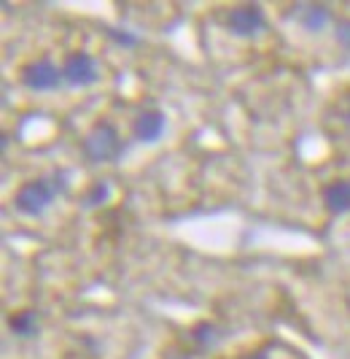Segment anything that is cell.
<instances>
[{"label":"cell","mask_w":350,"mask_h":359,"mask_svg":"<svg viewBox=\"0 0 350 359\" xmlns=\"http://www.w3.org/2000/svg\"><path fill=\"white\" fill-rule=\"evenodd\" d=\"M68 189L70 173L62 170V168H57V170L46 173V176H35V179L24 181L14 192V208H17V214L38 219V216L46 214L62 195H68Z\"/></svg>","instance_id":"1"},{"label":"cell","mask_w":350,"mask_h":359,"mask_svg":"<svg viewBox=\"0 0 350 359\" xmlns=\"http://www.w3.org/2000/svg\"><path fill=\"white\" fill-rule=\"evenodd\" d=\"M81 151L92 165H105V162H119L127 151V144L122 141L119 130L111 122H97L89 127V133L81 141Z\"/></svg>","instance_id":"2"},{"label":"cell","mask_w":350,"mask_h":359,"mask_svg":"<svg viewBox=\"0 0 350 359\" xmlns=\"http://www.w3.org/2000/svg\"><path fill=\"white\" fill-rule=\"evenodd\" d=\"M224 27L227 33H232L234 38H259L267 30V17L264 8L259 3H243L229 8L224 17Z\"/></svg>","instance_id":"3"},{"label":"cell","mask_w":350,"mask_h":359,"mask_svg":"<svg viewBox=\"0 0 350 359\" xmlns=\"http://www.w3.org/2000/svg\"><path fill=\"white\" fill-rule=\"evenodd\" d=\"M22 84L30 92H41V95L43 92H57L59 87H65L62 65H57L49 57L35 60V62L22 68Z\"/></svg>","instance_id":"4"},{"label":"cell","mask_w":350,"mask_h":359,"mask_svg":"<svg viewBox=\"0 0 350 359\" xmlns=\"http://www.w3.org/2000/svg\"><path fill=\"white\" fill-rule=\"evenodd\" d=\"M65 84L73 90H87L100 81V62L89 52H70L62 62Z\"/></svg>","instance_id":"5"},{"label":"cell","mask_w":350,"mask_h":359,"mask_svg":"<svg viewBox=\"0 0 350 359\" xmlns=\"http://www.w3.org/2000/svg\"><path fill=\"white\" fill-rule=\"evenodd\" d=\"M167 130V116L159 108H143L132 119V138L138 144H159Z\"/></svg>","instance_id":"6"},{"label":"cell","mask_w":350,"mask_h":359,"mask_svg":"<svg viewBox=\"0 0 350 359\" xmlns=\"http://www.w3.org/2000/svg\"><path fill=\"white\" fill-rule=\"evenodd\" d=\"M291 17L302 25V30L307 33H323L334 22V11L326 3H297Z\"/></svg>","instance_id":"7"},{"label":"cell","mask_w":350,"mask_h":359,"mask_svg":"<svg viewBox=\"0 0 350 359\" xmlns=\"http://www.w3.org/2000/svg\"><path fill=\"white\" fill-rule=\"evenodd\" d=\"M321 200H323V208L332 216L350 214V179L329 181L321 192Z\"/></svg>","instance_id":"8"},{"label":"cell","mask_w":350,"mask_h":359,"mask_svg":"<svg viewBox=\"0 0 350 359\" xmlns=\"http://www.w3.org/2000/svg\"><path fill=\"white\" fill-rule=\"evenodd\" d=\"M8 330H11L14 338H22V341L38 338V332H41V313L35 308L14 311V313H8Z\"/></svg>","instance_id":"9"},{"label":"cell","mask_w":350,"mask_h":359,"mask_svg":"<svg viewBox=\"0 0 350 359\" xmlns=\"http://www.w3.org/2000/svg\"><path fill=\"white\" fill-rule=\"evenodd\" d=\"M189 338H192L194 348L210 351V348H216L218 343L224 341V330L216 322H197L192 330H189Z\"/></svg>","instance_id":"10"},{"label":"cell","mask_w":350,"mask_h":359,"mask_svg":"<svg viewBox=\"0 0 350 359\" xmlns=\"http://www.w3.org/2000/svg\"><path fill=\"white\" fill-rule=\"evenodd\" d=\"M111 192H113L111 181H108V179H97L94 184H89V187H87V192H84V198H81V208H84V211L103 208L105 203L111 200Z\"/></svg>","instance_id":"11"},{"label":"cell","mask_w":350,"mask_h":359,"mask_svg":"<svg viewBox=\"0 0 350 359\" xmlns=\"http://www.w3.org/2000/svg\"><path fill=\"white\" fill-rule=\"evenodd\" d=\"M103 33L108 41H113L122 49H138L140 43H143V38L135 30H130V27H105Z\"/></svg>","instance_id":"12"},{"label":"cell","mask_w":350,"mask_h":359,"mask_svg":"<svg viewBox=\"0 0 350 359\" xmlns=\"http://www.w3.org/2000/svg\"><path fill=\"white\" fill-rule=\"evenodd\" d=\"M334 38H337V43H340L342 49H348L350 52V17L340 19V22L334 25Z\"/></svg>","instance_id":"13"},{"label":"cell","mask_w":350,"mask_h":359,"mask_svg":"<svg viewBox=\"0 0 350 359\" xmlns=\"http://www.w3.org/2000/svg\"><path fill=\"white\" fill-rule=\"evenodd\" d=\"M164 359H192V354H189V351H178V348H170V351L164 354Z\"/></svg>","instance_id":"14"},{"label":"cell","mask_w":350,"mask_h":359,"mask_svg":"<svg viewBox=\"0 0 350 359\" xmlns=\"http://www.w3.org/2000/svg\"><path fill=\"white\" fill-rule=\"evenodd\" d=\"M240 359H270L267 351H251V354H243Z\"/></svg>","instance_id":"15"},{"label":"cell","mask_w":350,"mask_h":359,"mask_svg":"<svg viewBox=\"0 0 350 359\" xmlns=\"http://www.w3.org/2000/svg\"><path fill=\"white\" fill-rule=\"evenodd\" d=\"M342 119H345V125L350 127V95H348V100H345V114H342Z\"/></svg>","instance_id":"16"},{"label":"cell","mask_w":350,"mask_h":359,"mask_svg":"<svg viewBox=\"0 0 350 359\" xmlns=\"http://www.w3.org/2000/svg\"><path fill=\"white\" fill-rule=\"evenodd\" d=\"M8 149V138L6 135H0V151H6Z\"/></svg>","instance_id":"17"}]
</instances>
